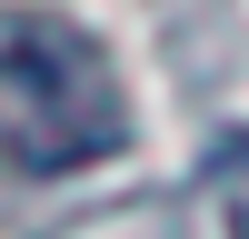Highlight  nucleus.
I'll return each instance as SVG.
<instances>
[{"label": "nucleus", "mask_w": 249, "mask_h": 239, "mask_svg": "<svg viewBox=\"0 0 249 239\" xmlns=\"http://www.w3.org/2000/svg\"><path fill=\"white\" fill-rule=\"evenodd\" d=\"M130 150V90L110 50L60 10L0 0V159L30 179H80Z\"/></svg>", "instance_id": "nucleus-1"}]
</instances>
